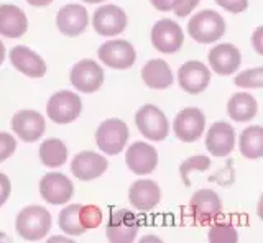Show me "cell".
Wrapping results in <instances>:
<instances>
[{
  "label": "cell",
  "instance_id": "obj_5",
  "mask_svg": "<svg viewBox=\"0 0 263 243\" xmlns=\"http://www.w3.org/2000/svg\"><path fill=\"white\" fill-rule=\"evenodd\" d=\"M82 112V102L78 94L71 91H60L46 104V113L54 124L66 125L76 120Z\"/></svg>",
  "mask_w": 263,
  "mask_h": 243
},
{
  "label": "cell",
  "instance_id": "obj_14",
  "mask_svg": "<svg viewBox=\"0 0 263 243\" xmlns=\"http://www.w3.org/2000/svg\"><path fill=\"white\" fill-rule=\"evenodd\" d=\"M125 163L132 173L138 176H145L155 171L158 165V153L156 150L145 141H135L128 147L125 155Z\"/></svg>",
  "mask_w": 263,
  "mask_h": 243
},
{
  "label": "cell",
  "instance_id": "obj_15",
  "mask_svg": "<svg viewBox=\"0 0 263 243\" xmlns=\"http://www.w3.org/2000/svg\"><path fill=\"white\" fill-rule=\"evenodd\" d=\"M178 80L187 94H199L211 83V71L201 61H187L178 71Z\"/></svg>",
  "mask_w": 263,
  "mask_h": 243
},
{
  "label": "cell",
  "instance_id": "obj_38",
  "mask_svg": "<svg viewBox=\"0 0 263 243\" xmlns=\"http://www.w3.org/2000/svg\"><path fill=\"white\" fill-rule=\"evenodd\" d=\"M261 33H263V28L261 27H258L257 28V31H255V35H253V43H255V50H257V53H263V50H261V42H260V36H261Z\"/></svg>",
  "mask_w": 263,
  "mask_h": 243
},
{
  "label": "cell",
  "instance_id": "obj_29",
  "mask_svg": "<svg viewBox=\"0 0 263 243\" xmlns=\"http://www.w3.org/2000/svg\"><path fill=\"white\" fill-rule=\"evenodd\" d=\"M211 158L205 155H197V156H191L186 161H183L179 166V174L181 179L186 186H191V181H189V174L191 171H205V169L211 168Z\"/></svg>",
  "mask_w": 263,
  "mask_h": 243
},
{
  "label": "cell",
  "instance_id": "obj_3",
  "mask_svg": "<svg viewBox=\"0 0 263 243\" xmlns=\"http://www.w3.org/2000/svg\"><path fill=\"white\" fill-rule=\"evenodd\" d=\"M128 140V127L120 118H109L99 125L96 132V143L107 155H119Z\"/></svg>",
  "mask_w": 263,
  "mask_h": 243
},
{
  "label": "cell",
  "instance_id": "obj_4",
  "mask_svg": "<svg viewBox=\"0 0 263 243\" xmlns=\"http://www.w3.org/2000/svg\"><path fill=\"white\" fill-rule=\"evenodd\" d=\"M135 124L140 133L152 141H163L170 133V124L166 115L156 105H143L135 113Z\"/></svg>",
  "mask_w": 263,
  "mask_h": 243
},
{
  "label": "cell",
  "instance_id": "obj_21",
  "mask_svg": "<svg viewBox=\"0 0 263 243\" xmlns=\"http://www.w3.org/2000/svg\"><path fill=\"white\" fill-rule=\"evenodd\" d=\"M12 66L28 77H43L46 72V63L40 54L27 46H13L10 50Z\"/></svg>",
  "mask_w": 263,
  "mask_h": 243
},
{
  "label": "cell",
  "instance_id": "obj_40",
  "mask_svg": "<svg viewBox=\"0 0 263 243\" xmlns=\"http://www.w3.org/2000/svg\"><path fill=\"white\" fill-rule=\"evenodd\" d=\"M48 241H49V243H53V241H66V243H71V240H69V238H66V237H51Z\"/></svg>",
  "mask_w": 263,
  "mask_h": 243
},
{
  "label": "cell",
  "instance_id": "obj_33",
  "mask_svg": "<svg viewBox=\"0 0 263 243\" xmlns=\"http://www.w3.org/2000/svg\"><path fill=\"white\" fill-rule=\"evenodd\" d=\"M16 148L15 138L7 132H0V163L10 158Z\"/></svg>",
  "mask_w": 263,
  "mask_h": 243
},
{
  "label": "cell",
  "instance_id": "obj_31",
  "mask_svg": "<svg viewBox=\"0 0 263 243\" xmlns=\"http://www.w3.org/2000/svg\"><path fill=\"white\" fill-rule=\"evenodd\" d=\"M235 86L238 87H247V89H260L263 86V69L261 68H253L240 72L234 79Z\"/></svg>",
  "mask_w": 263,
  "mask_h": 243
},
{
  "label": "cell",
  "instance_id": "obj_20",
  "mask_svg": "<svg viewBox=\"0 0 263 243\" xmlns=\"http://www.w3.org/2000/svg\"><path fill=\"white\" fill-rule=\"evenodd\" d=\"M209 64L214 72L220 76H230L237 72L242 63V54L237 50V46L230 43H222L214 46L208 54Z\"/></svg>",
  "mask_w": 263,
  "mask_h": 243
},
{
  "label": "cell",
  "instance_id": "obj_34",
  "mask_svg": "<svg viewBox=\"0 0 263 243\" xmlns=\"http://www.w3.org/2000/svg\"><path fill=\"white\" fill-rule=\"evenodd\" d=\"M199 2L201 0H175V4H173V12H175L178 17H187Z\"/></svg>",
  "mask_w": 263,
  "mask_h": 243
},
{
  "label": "cell",
  "instance_id": "obj_1",
  "mask_svg": "<svg viewBox=\"0 0 263 243\" xmlns=\"http://www.w3.org/2000/svg\"><path fill=\"white\" fill-rule=\"evenodd\" d=\"M15 229L25 240H41L51 229V214L45 207L28 206L22 209L20 214L16 215Z\"/></svg>",
  "mask_w": 263,
  "mask_h": 243
},
{
  "label": "cell",
  "instance_id": "obj_12",
  "mask_svg": "<svg viewBox=\"0 0 263 243\" xmlns=\"http://www.w3.org/2000/svg\"><path fill=\"white\" fill-rule=\"evenodd\" d=\"M72 192L74 186L71 179L61 173H48L40 181V194L48 204H66L72 197Z\"/></svg>",
  "mask_w": 263,
  "mask_h": 243
},
{
  "label": "cell",
  "instance_id": "obj_17",
  "mask_svg": "<svg viewBox=\"0 0 263 243\" xmlns=\"http://www.w3.org/2000/svg\"><path fill=\"white\" fill-rule=\"evenodd\" d=\"M235 147V130L227 121H216L211 125L208 135H205V148L211 151L212 156L224 158L234 151Z\"/></svg>",
  "mask_w": 263,
  "mask_h": 243
},
{
  "label": "cell",
  "instance_id": "obj_10",
  "mask_svg": "<svg viewBox=\"0 0 263 243\" xmlns=\"http://www.w3.org/2000/svg\"><path fill=\"white\" fill-rule=\"evenodd\" d=\"M71 84L79 92H96L104 84V69L92 59H82L71 69Z\"/></svg>",
  "mask_w": 263,
  "mask_h": 243
},
{
  "label": "cell",
  "instance_id": "obj_39",
  "mask_svg": "<svg viewBox=\"0 0 263 243\" xmlns=\"http://www.w3.org/2000/svg\"><path fill=\"white\" fill-rule=\"evenodd\" d=\"M27 2L33 7H46L53 2V0H27Z\"/></svg>",
  "mask_w": 263,
  "mask_h": 243
},
{
  "label": "cell",
  "instance_id": "obj_8",
  "mask_svg": "<svg viewBox=\"0 0 263 243\" xmlns=\"http://www.w3.org/2000/svg\"><path fill=\"white\" fill-rule=\"evenodd\" d=\"M222 212V200L211 189H201L193 194L189 200V214L197 224L205 225L217 218Z\"/></svg>",
  "mask_w": 263,
  "mask_h": 243
},
{
  "label": "cell",
  "instance_id": "obj_22",
  "mask_svg": "<svg viewBox=\"0 0 263 243\" xmlns=\"http://www.w3.org/2000/svg\"><path fill=\"white\" fill-rule=\"evenodd\" d=\"M161 199L160 186L152 179H138L130 186L128 200L138 210H152Z\"/></svg>",
  "mask_w": 263,
  "mask_h": 243
},
{
  "label": "cell",
  "instance_id": "obj_23",
  "mask_svg": "<svg viewBox=\"0 0 263 243\" xmlns=\"http://www.w3.org/2000/svg\"><path fill=\"white\" fill-rule=\"evenodd\" d=\"M28 30V18L16 5H0V35L7 38H20Z\"/></svg>",
  "mask_w": 263,
  "mask_h": 243
},
{
  "label": "cell",
  "instance_id": "obj_13",
  "mask_svg": "<svg viewBox=\"0 0 263 243\" xmlns=\"http://www.w3.org/2000/svg\"><path fill=\"white\" fill-rule=\"evenodd\" d=\"M94 30L102 36H115L127 27V15L117 5L99 7L92 17Z\"/></svg>",
  "mask_w": 263,
  "mask_h": 243
},
{
  "label": "cell",
  "instance_id": "obj_25",
  "mask_svg": "<svg viewBox=\"0 0 263 243\" xmlns=\"http://www.w3.org/2000/svg\"><path fill=\"white\" fill-rule=\"evenodd\" d=\"M258 104L255 100V97L247 92H237L229 99L227 104V113L229 117L235 121H250L257 115Z\"/></svg>",
  "mask_w": 263,
  "mask_h": 243
},
{
  "label": "cell",
  "instance_id": "obj_24",
  "mask_svg": "<svg viewBox=\"0 0 263 243\" xmlns=\"http://www.w3.org/2000/svg\"><path fill=\"white\" fill-rule=\"evenodd\" d=\"M142 79L150 89H168L173 86V72L163 59L148 61L142 68Z\"/></svg>",
  "mask_w": 263,
  "mask_h": 243
},
{
  "label": "cell",
  "instance_id": "obj_32",
  "mask_svg": "<svg viewBox=\"0 0 263 243\" xmlns=\"http://www.w3.org/2000/svg\"><path fill=\"white\" fill-rule=\"evenodd\" d=\"M79 217H81V224L84 227V230L90 229H97L99 225L102 224V210L97 206H81L79 209Z\"/></svg>",
  "mask_w": 263,
  "mask_h": 243
},
{
  "label": "cell",
  "instance_id": "obj_28",
  "mask_svg": "<svg viewBox=\"0 0 263 243\" xmlns=\"http://www.w3.org/2000/svg\"><path fill=\"white\" fill-rule=\"evenodd\" d=\"M79 209H81V204H71V206H66L60 212L58 224H60V229L64 233H68V235H82L86 232L84 227H82V224H81Z\"/></svg>",
  "mask_w": 263,
  "mask_h": 243
},
{
  "label": "cell",
  "instance_id": "obj_2",
  "mask_svg": "<svg viewBox=\"0 0 263 243\" xmlns=\"http://www.w3.org/2000/svg\"><path fill=\"white\" fill-rule=\"evenodd\" d=\"M187 33L194 42L208 45L220 39L226 33V22L222 15L214 10L196 13L187 23Z\"/></svg>",
  "mask_w": 263,
  "mask_h": 243
},
{
  "label": "cell",
  "instance_id": "obj_37",
  "mask_svg": "<svg viewBox=\"0 0 263 243\" xmlns=\"http://www.w3.org/2000/svg\"><path fill=\"white\" fill-rule=\"evenodd\" d=\"M150 2L156 10L170 12V10H173V4H175V0H150Z\"/></svg>",
  "mask_w": 263,
  "mask_h": 243
},
{
  "label": "cell",
  "instance_id": "obj_41",
  "mask_svg": "<svg viewBox=\"0 0 263 243\" xmlns=\"http://www.w3.org/2000/svg\"><path fill=\"white\" fill-rule=\"evenodd\" d=\"M4 59H5V46L2 42H0V64L4 63Z\"/></svg>",
  "mask_w": 263,
  "mask_h": 243
},
{
  "label": "cell",
  "instance_id": "obj_42",
  "mask_svg": "<svg viewBox=\"0 0 263 243\" xmlns=\"http://www.w3.org/2000/svg\"><path fill=\"white\" fill-rule=\"evenodd\" d=\"M145 241H160V238L158 237H152V235H150V237H143L142 238V243H145Z\"/></svg>",
  "mask_w": 263,
  "mask_h": 243
},
{
  "label": "cell",
  "instance_id": "obj_9",
  "mask_svg": "<svg viewBox=\"0 0 263 243\" xmlns=\"http://www.w3.org/2000/svg\"><path fill=\"white\" fill-rule=\"evenodd\" d=\"M152 43L161 53H176L184 43L183 28L173 20H158L152 28Z\"/></svg>",
  "mask_w": 263,
  "mask_h": 243
},
{
  "label": "cell",
  "instance_id": "obj_27",
  "mask_svg": "<svg viewBox=\"0 0 263 243\" xmlns=\"http://www.w3.org/2000/svg\"><path fill=\"white\" fill-rule=\"evenodd\" d=\"M40 159L48 168L63 166L68 159V148L60 138H48L40 145Z\"/></svg>",
  "mask_w": 263,
  "mask_h": 243
},
{
  "label": "cell",
  "instance_id": "obj_11",
  "mask_svg": "<svg viewBox=\"0 0 263 243\" xmlns=\"http://www.w3.org/2000/svg\"><path fill=\"white\" fill-rule=\"evenodd\" d=\"M205 127L204 113L196 107H187L181 110L173 121V130L181 141L193 143L197 138H201Z\"/></svg>",
  "mask_w": 263,
  "mask_h": 243
},
{
  "label": "cell",
  "instance_id": "obj_18",
  "mask_svg": "<svg viewBox=\"0 0 263 243\" xmlns=\"http://www.w3.org/2000/svg\"><path fill=\"white\" fill-rule=\"evenodd\" d=\"M89 23V15L86 7L78 4H69L63 7L56 15V27L66 36H79L84 33Z\"/></svg>",
  "mask_w": 263,
  "mask_h": 243
},
{
  "label": "cell",
  "instance_id": "obj_7",
  "mask_svg": "<svg viewBox=\"0 0 263 243\" xmlns=\"http://www.w3.org/2000/svg\"><path fill=\"white\" fill-rule=\"evenodd\" d=\"M97 56L105 66L114 69H128L134 66L137 59L135 48L125 39H112L104 43L99 48Z\"/></svg>",
  "mask_w": 263,
  "mask_h": 243
},
{
  "label": "cell",
  "instance_id": "obj_19",
  "mask_svg": "<svg viewBox=\"0 0 263 243\" xmlns=\"http://www.w3.org/2000/svg\"><path fill=\"white\" fill-rule=\"evenodd\" d=\"M107 166L109 163L102 155L94 151H81L72 158L71 173L81 181H92L107 171Z\"/></svg>",
  "mask_w": 263,
  "mask_h": 243
},
{
  "label": "cell",
  "instance_id": "obj_43",
  "mask_svg": "<svg viewBox=\"0 0 263 243\" xmlns=\"http://www.w3.org/2000/svg\"><path fill=\"white\" fill-rule=\"evenodd\" d=\"M82 2H86V4H101V2H104V0H82Z\"/></svg>",
  "mask_w": 263,
  "mask_h": 243
},
{
  "label": "cell",
  "instance_id": "obj_30",
  "mask_svg": "<svg viewBox=\"0 0 263 243\" xmlns=\"http://www.w3.org/2000/svg\"><path fill=\"white\" fill-rule=\"evenodd\" d=\"M208 238L214 243H222V241H237L238 240V233L235 230L234 225H230L227 222H217V224H212L209 233H208Z\"/></svg>",
  "mask_w": 263,
  "mask_h": 243
},
{
  "label": "cell",
  "instance_id": "obj_6",
  "mask_svg": "<svg viewBox=\"0 0 263 243\" xmlns=\"http://www.w3.org/2000/svg\"><path fill=\"white\" fill-rule=\"evenodd\" d=\"M107 238L112 243H128L137 238L138 218L127 209L115 210L110 214L105 227Z\"/></svg>",
  "mask_w": 263,
  "mask_h": 243
},
{
  "label": "cell",
  "instance_id": "obj_16",
  "mask_svg": "<svg viewBox=\"0 0 263 243\" xmlns=\"http://www.w3.org/2000/svg\"><path fill=\"white\" fill-rule=\"evenodd\" d=\"M10 127L13 128V132L18 135V138H22L23 141L33 143L38 138H41V135L45 133L46 124L40 112L22 110V112H16L13 115Z\"/></svg>",
  "mask_w": 263,
  "mask_h": 243
},
{
  "label": "cell",
  "instance_id": "obj_36",
  "mask_svg": "<svg viewBox=\"0 0 263 243\" xmlns=\"http://www.w3.org/2000/svg\"><path fill=\"white\" fill-rule=\"evenodd\" d=\"M10 192H12L10 179H8L4 173H0V207H2L7 202V199L10 197Z\"/></svg>",
  "mask_w": 263,
  "mask_h": 243
},
{
  "label": "cell",
  "instance_id": "obj_26",
  "mask_svg": "<svg viewBox=\"0 0 263 243\" xmlns=\"http://www.w3.org/2000/svg\"><path fill=\"white\" fill-rule=\"evenodd\" d=\"M240 153L249 159H258L263 156V128L260 125H252L245 128L238 140Z\"/></svg>",
  "mask_w": 263,
  "mask_h": 243
},
{
  "label": "cell",
  "instance_id": "obj_35",
  "mask_svg": "<svg viewBox=\"0 0 263 243\" xmlns=\"http://www.w3.org/2000/svg\"><path fill=\"white\" fill-rule=\"evenodd\" d=\"M216 2L224 7V9L230 13H240L245 12L249 7V0H216Z\"/></svg>",
  "mask_w": 263,
  "mask_h": 243
}]
</instances>
